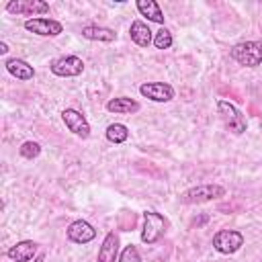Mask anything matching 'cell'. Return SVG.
Listing matches in <instances>:
<instances>
[{"instance_id":"30bf717a","label":"cell","mask_w":262,"mask_h":262,"mask_svg":"<svg viewBox=\"0 0 262 262\" xmlns=\"http://www.w3.org/2000/svg\"><path fill=\"white\" fill-rule=\"evenodd\" d=\"M141 96L154 100V102H168L174 98V88L166 82H145L139 86Z\"/></svg>"},{"instance_id":"5b68a950","label":"cell","mask_w":262,"mask_h":262,"mask_svg":"<svg viewBox=\"0 0 262 262\" xmlns=\"http://www.w3.org/2000/svg\"><path fill=\"white\" fill-rule=\"evenodd\" d=\"M244 246V235L237 229H219L213 235V248L219 254H233Z\"/></svg>"},{"instance_id":"2e32d148","label":"cell","mask_w":262,"mask_h":262,"mask_svg":"<svg viewBox=\"0 0 262 262\" xmlns=\"http://www.w3.org/2000/svg\"><path fill=\"white\" fill-rule=\"evenodd\" d=\"M106 111L115 113V115H133L139 111V102H135L133 98H127V96H119V98H111L106 102Z\"/></svg>"},{"instance_id":"e0dca14e","label":"cell","mask_w":262,"mask_h":262,"mask_svg":"<svg viewBox=\"0 0 262 262\" xmlns=\"http://www.w3.org/2000/svg\"><path fill=\"white\" fill-rule=\"evenodd\" d=\"M82 37L84 39H90V41H115L117 39V33L108 27H98V25H86L82 27Z\"/></svg>"},{"instance_id":"5bb4252c","label":"cell","mask_w":262,"mask_h":262,"mask_svg":"<svg viewBox=\"0 0 262 262\" xmlns=\"http://www.w3.org/2000/svg\"><path fill=\"white\" fill-rule=\"evenodd\" d=\"M129 35H131V41L139 47H147L149 43H154V33L143 20H133L129 27Z\"/></svg>"},{"instance_id":"7a4b0ae2","label":"cell","mask_w":262,"mask_h":262,"mask_svg":"<svg viewBox=\"0 0 262 262\" xmlns=\"http://www.w3.org/2000/svg\"><path fill=\"white\" fill-rule=\"evenodd\" d=\"M217 111H219V115H221V119H223L225 127H227L231 133L242 135V133L246 131V127H248L246 117L237 111V106H235V104H231L229 100H217Z\"/></svg>"},{"instance_id":"3957f363","label":"cell","mask_w":262,"mask_h":262,"mask_svg":"<svg viewBox=\"0 0 262 262\" xmlns=\"http://www.w3.org/2000/svg\"><path fill=\"white\" fill-rule=\"evenodd\" d=\"M225 196V188L219 186V184H201V186H194V188H188L180 194V201L182 203H207V201H215V199H221Z\"/></svg>"},{"instance_id":"d6986e66","label":"cell","mask_w":262,"mask_h":262,"mask_svg":"<svg viewBox=\"0 0 262 262\" xmlns=\"http://www.w3.org/2000/svg\"><path fill=\"white\" fill-rule=\"evenodd\" d=\"M129 137V129L123 123H113L106 127V139L111 143H125Z\"/></svg>"},{"instance_id":"277c9868","label":"cell","mask_w":262,"mask_h":262,"mask_svg":"<svg viewBox=\"0 0 262 262\" xmlns=\"http://www.w3.org/2000/svg\"><path fill=\"white\" fill-rule=\"evenodd\" d=\"M166 231V219L164 215L156 211H145L143 213V229H141V242L145 244H156Z\"/></svg>"},{"instance_id":"44dd1931","label":"cell","mask_w":262,"mask_h":262,"mask_svg":"<svg viewBox=\"0 0 262 262\" xmlns=\"http://www.w3.org/2000/svg\"><path fill=\"white\" fill-rule=\"evenodd\" d=\"M18 154H20L23 158H27V160H33V158H37V156L41 154V145H39L37 141H25V143L18 147Z\"/></svg>"},{"instance_id":"ac0fdd59","label":"cell","mask_w":262,"mask_h":262,"mask_svg":"<svg viewBox=\"0 0 262 262\" xmlns=\"http://www.w3.org/2000/svg\"><path fill=\"white\" fill-rule=\"evenodd\" d=\"M137 10L147 20L158 23V25H164V12H162V8H160L158 2H154V0H137Z\"/></svg>"},{"instance_id":"7402d4cb","label":"cell","mask_w":262,"mask_h":262,"mask_svg":"<svg viewBox=\"0 0 262 262\" xmlns=\"http://www.w3.org/2000/svg\"><path fill=\"white\" fill-rule=\"evenodd\" d=\"M119 262H141L137 248L135 246H125L123 252H121V256H119Z\"/></svg>"},{"instance_id":"9a60e30c","label":"cell","mask_w":262,"mask_h":262,"mask_svg":"<svg viewBox=\"0 0 262 262\" xmlns=\"http://www.w3.org/2000/svg\"><path fill=\"white\" fill-rule=\"evenodd\" d=\"M4 66H6L8 74L14 76L16 80H33V76H35L33 66H29L25 59H16V57H12V59H6Z\"/></svg>"},{"instance_id":"9c48e42d","label":"cell","mask_w":262,"mask_h":262,"mask_svg":"<svg viewBox=\"0 0 262 262\" xmlns=\"http://www.w3.org/2000/svg\"><path fill=\"white\" fill-rule=\"evenodd\" d=\"M61 119H63L68 131H72L74 135H78V137H82V139H86V137L90 135V123L86 121V117H84L80 111H76V108H66V111L61 113Z\"/></svg>"},{"instance_id":"8fae6325","label":"cell","mask_w":262,"mask_h":262,"mask_svg":"<svg viewBox=\"0 0 262 262\" xmlns=\"http://www.w3.org/2000/svg\"><path fill=\"white\" fill-rule=\"evenodd\" d=\"M66 235H68V239L74 242V244H88V242H92V239L96 237V229H94L88 221L76 219V221H72V223L68 225Z\"/></svg>"},{"instance_id":"4fadbf2b","label":"cell","mask_w":262,"mask_h":262,"mask_svg":"<svg viewBox=\"0 0 262 262\" xmlns=\"http://www.w3.org/2000/svg\"><path fill=\"white\" fill-rule=\"evenodd\" d=\"M35 254H37V244L33 239H23L6 250V256L14 262H29V260H33Z\"/></svg>"},{"instance_id":"603a6c76","label":"cell","mask_w":262,"mask_h":262,"mask_svg":"<svg viewBox=\"0 0 262 262\" xmlns=\"http://www.w3.org/2000/svg\"><path fill=\"white\" fill-rule=\"evenodd\" d=\"M6 51H8V45L2 41V43H0V53H6Z\"/></svg>"},{"instance_id":"8992f818","label":"cell","mask_w":262,"mask_h":262,"mask_svg":"<svg viewBox=\"0 0 262 262\" xmlns=\"http://www.w3.org/2000/svg\"><path fill=\"white\" fill-rule=\"evenodd\" d=\"M51 72L59 78H74L84 72V61L78 55H63L51 61Z\"/></svg>"},{"instance_id":"52a82bcc","label":"cell","mask_w":262,"mask_h":262,"mask_svg":"<svg viewBox=\"0 0 262 262\" xmlns=\"http://www.w3.org/2000/svg\"><path fill=\"white\" fill-rule=\"evenodd\" d=\"M6 10L10 14H23V16H35V14H47L49 4L41 0H10L6 4Z\"/></svg>"},{"instance_id":"7c38bea8","label":"cell","mask_w":262,"mask_h":262,"mask_svg":"<svg viewBox=\"0 0 262 262\" xmlns=\"http://www.w3.org/2000/svg\"><path fill=\"white\" fill-rule=\"evenodd\" d=\"M119 235L115 231H108L98 248V256H96V262H117L119 258Z\"/></svg>"},{"instance_id":"ba28073f","label":"cell","mask_w":262,"mask_h":262,"mask_svg":"<svg viewBox=\"0 0 262 262\" xmlns=\"http://www.w3.org/2000/svg\"><path fill=\"white\" fill-rule=\"evenodd\" d=\"M25 29L29 33H35V35H41V37H55V35H59L63 31V25L59 20L39 16V18L25 20Z\"/></svg>"},{"instance_id":"ffe728a7","label":"cell","mask_w":262,"mask_h":262,"mask_svg":"<svg viewBox=\"0 0 262 262\" xmlns=\"http://www.w3.org/2000/svg\"><path fill=\"white\" fill-rule=\"evenodd\" d=\"M154 45H156V49H170L172 47V33L162 27L160 31L154 33Z\"/></svg>"},{"instance_id":"6da1fadb","label":"cell","mask_w":262,"mask_h":262,"mask_svg":"<svg viewBox=\"0 0 262 262\" xmlns=\"http://www.w3.org/2000/svg\"><path fill=\"white\" fill-rule=\"evenodd\" d=\"M231 57L246 68H256L262 63V43L260 41H242L231 47Z\"/></svg>"}]
</instances>
